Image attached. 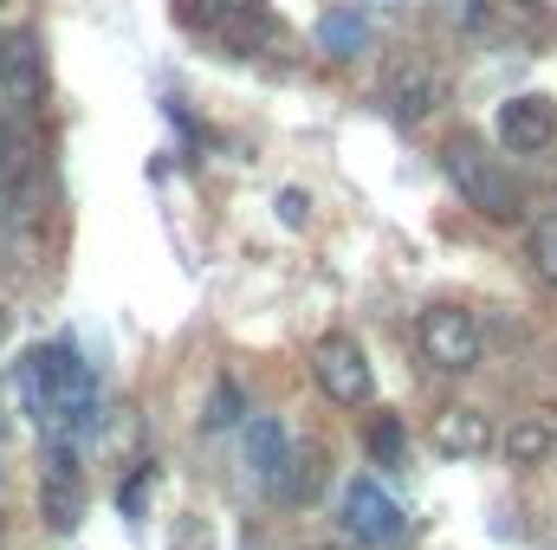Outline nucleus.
Returning <instances> with one entry per match:
<instances>
[{
  "label": "nucleus",
  "mask_w": 557,
  "mask_h": 550,
  "mask_svg": "<svg viewBox=\"0 0 557 550\" xmlns=\"http://www.w3.org/2000/svg\"><path fill=\"white\" fill-rule=\"evenodd\" d=\"M39 518H46V532H59V538H72L78 518H85V479H78V460H72L65 440H52V453H46V466H39Z\"/></svg>",
  "instance_id": "nucleus-6"
},
{
  "label": "nucleus",
  "mask_w": 557,
  "mask_h": 550,
  "mask_svg": "<svg viewBox=\"0 0 557 550\" xmlns=\"http://www.w3.org/2000/svg\"><path fill=\"white\" fill-rule=\"evenodd\" d=\"M421 337V357L441 370V376H467V370H480V350H486V337H480V317L467 311V304H428L416 324Z\"/></svg>",
  "instance_id": "nucleus-2"
},
{
  "label": "nucleus",
  "mask_w": 557,
  "mask_h": 550,
  "mask_svg": "<svg viewBox=\"0 0 557 550\" xmlns=\"http://www.w3.org/2000/svg\"><path fill=\"white\" fill-rule=\"evenodd\" d=\"M532 273L557 285V214H545V221L532 227Z\"/></svg>",
  "instance_id": "nucleus-17"
},
{
  "label": "nucleus",
  "mask_w": 557,
  "mask_h": 550,
  "mask_svg": "<svg viewBox=\"0 0 557 550\" xmlns=\"http://www.w3.org/2000/svg\"><path fill=\"white\" fill-rule=\"evenodd\" d=\"M363 440H370V460H376V466H403V460H409V427H403V414H370V434H363Z\"/></svg>",
  "instance_id": "nucleus-16"
},
{
  "label": "nucleus",
  "mask_w": 557,
  "mask_h": 550,
  "mask_svg": "<svg viewBox=\"0 0 557 550\" xmlns=\"http://www.w3.org/2000/svg\"><path fill=\"white\" fill-rule=\"evenodd\" d=\"M149 486H156V466H143L137 479L117 492V505H124V518H143V499H149Z\"/></svg>",
  "instance_id": "nucleus-19"
},
{
  "label": "nucleus",
  "mask_w": 557,
  "mask_h": 550,
  "mask_svg": "<svg viewBox=\"0 0 557 550\" xmlns=\"http://www.w3.org/2000/svg\"><path fill=\"white\" fill-rule=\"evenodd\" d=\"M46 104V52L33 33H13L0 46V117L7 124H33Z\"/></svg>",
  "instance_id": "nucleus-4"
},
{
  "label": "nucleus",
  "mask_w": 557,
  "mask_h": 550,
  "mask_svg": "<svg viewBox=\"0 0 557 550\" xmlns=\"http://www.w3.org/2000/svg\"><path fill=\"white\" fill-rule=\"evenodd\" d=\"M201 26L234 52H260L278 39V20L267 0H201Z\"/></svg>",
  "instance_id": "nucleus-9"
},
{
  "label": "nucleus",
  "mask_w": 557,
  "mask_h": 550,
  "mask_svg": "<svg viewBox=\"0 0 557 550\" xmlns=\"http://www.w3.org/2000/svg\"><path fill=\"white\" fill-rule=\"evenodd\" d=\"M318 492H324V447H305V453H292V466L278 479V499L285 505H311Z\"/></svg>",
  "instance_id": "nucleus-13"
},
{
  "label": "nucleus",
  "mask_w": 557,
  "mask_h": 550,
  "mask_svg": "<svg viewBox=\"0 0 557 550\" xmlns=\"http://www.w3.org/2000/svg\"><path fill=\"white\" fill-rule=\"evenodd\" d=\"M311 376H318V389H324L337 409H370V396H376V370H370L363 343L344 337V330L318 337V350H311Z\"/></svg>",
  "instance_id": "nucleus-3"
},
{
  "label": "nucleus",
  "mask_w": 557,
  "mask_h": 550,
  "mask_svg": "<svg viewBox=\"0 0 557 550\" xmlns=\"http://www.w3.org/2000/svg\"><path fill=\"white\" fill-rule=\"evenodd\" d=\"M26 162H33V124H7V117H0V195L20 188Z\"/></svg>",
  "instance_id": "nucleus-15"
},
{
  "label": "nucleus",
  "mask_w": 557,
  "mask_h": 550,
  "mask_svg": "<svg viewBox=\"0 0 557 550\" xmlns=\"http://www.w3.org/2000/svg\"><path fill=\"white\" fill-rule=\"evenodd\" d=\"M247 466H253L260 486L278 492V479H285V466H292V440H285V427H278L273 414H260V421L247 427Z\"/></svg>",
  "instance_id": "nucleus-11"
},
{
  "label": "nucleus",
  "mask_w": 557,
  "mask_h": 550,
  "mask_svg": "<svg viewBox=\"0 0 557 550\" xmlns=\"http://www.w3.org/2000/svg\"><path fill=\"white\" fill-rule=\"evenodd\" d=\"M344 532H350L357 545L389 550V545L409 538V518H403V505H396L376 479H350V486H344Z\"/></svg>",
  "instance_id": "nucleus-5"
},
{
  "label": "nucleus",
  "mask_w": 557,
  "mask_h": 550,
  "mask_svg": "<svg viewBox=\"0 0 557 550\" xmlns=\"http://www.w3.org/2000/svg\"><path fill=\"white\" fill-rule=\"evenodd\" d=\"M499 447H506V460H512V466H545V460H552L557 453V421L552 414H519V421H512V427H506V440H499Z\"/></svg>",
  "instance_id": "nucleus-12"
},
{
  "label": "nucleus",
  "mask_w": 557,
  "mask_h": 550,
  "mask_svg": "<svg viewBox=\"0 0 557 550\" xmlns=\"http://www.w3.org/2000/svg\"><path fill=\"white\" fill-rule=\"evenodd\" d=\"M447 98V85H441V72L421 59V52H403V59H389V72H383V104H389V117H403V124H421L434 104Z\"/></svg>",
  "instance_id": "nucleus-8"
},
{
  "label": "nucleus",
  "mask_w": 557,
  "mask_h": 550,
  "mask_svg": "<svg viewBox=\"0 0 557 550\" xmlns=\"http://www.w3.org/2000/svg\"><path fill=\"white\" fill-rule=\"evenodd\" d=\"M278 221H285V227H305V221H311V201H305L298 188H285V195H278Z\"/></svg>",
  "instance_id": "nucleus-20"
},
{
  "label": "nucleus",
  "mask_w": 557,
  "mask_h": 550,
  "mask_svg": "<svg viewBox=\"0 0 557 550\" xmlns=\"http://www.w3.org/2000/svg\"><path fill=\"white\" fill-rule=\"evenodd\" d=\"M318 46H324L331 59H357V52L370 46V20H363V13H324Z\"/></svg>",
  "instance_id": "nucleus-14"
},
{
  "label": "nucleus",
  "mask_w": 557,
  "mask_h": 550,
  "mask_svg": "<svg viewBox=\"0 0 557 550\" xmlns=\"http://www.w3.org/2000/svg\"><path fill=\"white\" fill-rule=\"evenodd\" d=\"M493 137H499V149H512V155H539V149H552L557 142V104L545 98V91H519V98H506L499 117H493Z\"/></svg>",
  "instance_id": "nucleus-7"
},
{
  "label": "nucleus",
  "mask_w": 557,
  "mask_h": 550,
  "mask_svg": "<svg viewBox=\"0 0 557 550\" xmlns=\"http://www.w3.org/2000/svg\"><path fill=\"white\" fill-rule=\"evenodd\" d=\"M434 453H447V460H480V453H493V421L486 409H441L434 414Z\"/></svg>",
  "instance_id": "nucleus-10"
},
{
  "label": "nucleus",
  "mask_w": 557,
  "mask_h": 550,
  "mask_svg": "<svg viewBox=\"0 0 557 550\" xmlns=\"http://www.w3.org/2000/svg\"><path fill=\"white\" fill-rule=\"evenodd\" d=\"M441 168H447V182L460 188V201H467V208H480L486 221H519V214H525V195H519L512 168H506L486 142L454 137L447 149H441Z\"/></svg>",
  "instance_id": "nucleus-1"
},
{
  "label": "nucleus",
  "mask_w": 557,
  "mask_h": 550,
  "mask_svg": "<svg viewBox=\"0 0 557 550\" xmlns=\"http://www.w3.org/2000/svg\"><path fill=\"white\" fill-rule=\"evenodd\" d=\"M240 409H247V402H240V389L221 376V383H214V396H208V427H234Z\"/></svg>",
  "instance_id": "nucleus-18"
}]
</instances>
